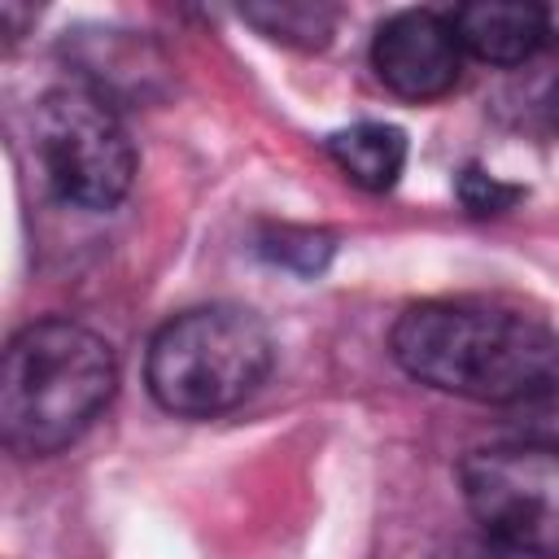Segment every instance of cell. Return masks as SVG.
<instances>
[{
    "label": "cell",
    "instance_id": "cell-1",
    "mask_svg": "<svg viewBox=\"0 0 559 559\" xmlns=\"http://www.w3.org/2000/svg\"><path fill=\"white\" fill-rule=\"evenodd\" d=\"M393 358L419 384L467 402H533L559 380V336L493 301H419L389 332Z\"/></svg>",
    "mask_w": 559,
    "mask_h": 559
},
{
    "label": "cell",
    "instance_id": "cell-2",
    "mask_svg": "<svg viewBox=\"0 0 559 559\" xmlns=\"http://www.w3.org/2000/svg\"><path fill=\"white\" fill-rule=\"evenodd\" d=\"M118 389L109 341L70 319H39L9 341L0 371L4 445L44 459L79 441Z\"/></svg>",
    "mask_w": 559,
    "mask_h": 559
},
{
    "label": "cell",
    "instance_id": "cell-3",
    "mask_svg": "<svg viewBox=\"0 0 559 559\" xmlns=\"http://www.w3.org/2000/svg\"><path fill=\"white\" fill-rule=\"evenodd\" d=\"M271 332L245 306H197L157 328L144 354L153 402L183 419L240 406L271 371Z\"/></svg>",
    "mask_w": 559,
    "mask_h": 559
},
{
    "label": "cell",
    "instance_id": "cell-4",
    "mask_svg": "<svg viewBox=\"0 0 559 559\" xmlns=\"http://www.w3.org/2000/svg\"><path fill=\"white\" fill-rule=\"evenodd\" d=\"M35 166L52 197L79 210H114L135 175V148L114 105L92 87H52L31 118Z\"/></svg>",
    "mask_w": 559,
    "mask_h": 559
},
{
    "label": "cell",
    "instance_id": "cell-5",
    "mask_svg": "<svg viewBox=\"0 0 559 559\" xmlns=\"http://www.w3.org/2000/svg\"><path fill=\"white\" fill-rule=\"evenodd\" d=\"M472 520L502 550L559 559V445L511 441L472 450L459 463Z\"/></svg>",
    "mask_w": 559,
    "mask_h": 559
},
{
    "label": "cell",
    "instance_id": "cell-6",
    "mask_svg": "<svg viewBox=\"0 0 559 559\" xmlns=\"http://www.w3.org/2000/svg\"><path fill=\"white\" fill-rule=\"evenodd\" d=\"M376 79L402 100H437L463 74V44L450 13L402 9L376 26L371 39Z\"/></svg>",
    "mask_w": 559,
    "mask_h": 559
},
{
    "label": "cell",
    "instance_id": "cell-7",
    "mask_svg": "<svg viewBox=\"0 0 559 559\" xmlns=\"http://www.w3.org/2000/svg\"><path fill=\"white\" fill-rule=\"evenodd\" d=\"M463 52L489 66H520L550 39V13L524 0H480L450 13Z\"/></svg>",
    "mask_w": 559,
    "mask_h": 559
},
{
    "label": "cell",
    "instance_id": "cell-8",
    "mask_svg": "<svg viewBox=\"0 0 559 559\" xmlns=\"http://www.w3.org/2000/svg\"><path fill=\"white\" fill-rule=\"evenodd\" d=\"M328 157L341 166V175L367 192H384L397 183L406 166V135L389 122H354L336 135H328Z\"/></svg>",
    "mask_w": 559,
    "mask_h": 559
},
{
    "label": "cell",
    "instance_id": "cell-9",
    "mask_svg": "<svg viewBox=\"0 0 559 559\" xmlns=\"http://www.w3.org/2000/svg\"><path fill=\"white\" fill-rule=\"evenodd\" d=\"M245 22H253L262 35L280 39V44H297V48H323L332 26H336V13L323 9V4H249L240 9Z\"/></svg>",
    "mask_w": 559,
    "mask_h": 559
},
{
    "label": "cell",
    "instance_id": "cell-10",
    "mask_svg": "<svg viewBox=\"0 0 559 559\" xmlns=\"http://www.w3.org/2000/svg\"><path fill=\"white\" fill-rule=\"evenodd\" d=\"M459 201L472 210V214H502L520 201V188L502 183L498 175H485V170H463L459 175Z\"/></svg>",
    "mask_w": 559,
    "mask_h": 559
}]
</instances>
